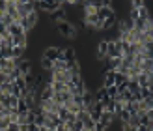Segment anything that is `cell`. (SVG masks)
Segmentation results:
<instances>
[{
	"label": "cell",
	"mask_w": 153,
	"mask_h": 131,
	"mask_svg": "<svg viewBox=\"0 0 153 131\" xmlns=\"http://www.w3.org/2000/svg\"><path fill=\"white\" fill-rule=\"evenodd\" d=\"M58 34L64 36V37H75L76 28L71 21H62V22H58Z\"/></svg>",
	"instance_id": "6da1fadb"
},
{
	"label": "cell",
	"mask_w": 153,
	"mask_h": 131,
	"mask_svg": "<svg viewBox=\"0 0 153 131\" xmlns=\"http://www.w3.org/2000/svg\"><path fill=\"white\" fill-rule=\"evenodd\" d=\"M37 4H39V10H43L49 15L56 13L58 10H62V2H37Z\"/></svg>",
	"instance_id": "7a4b0ae2"
},
{
	"label": "cell",
	"mask_w": 153,
	"mask_h": 131,
	"mask_svg": "<svg viewBox=\"0 0 153 131\" xmlns=\"http://www.w3.org/2000/svg\"><path fill=\"white\" fill-rule=\"evenodd\" d=\"M62 52H64V49H60V47H47L43 51V58H49L52 62H56V60L62 56Z\"/></svg>",
	"instance_id": "3957f363"
},
{
	"label": "cell",
	"mask_w": 153,
	"mask_h": 131,
	"mask_svg": "<svg viewBox=\"0 0 153 131\" xmlns=\"http://www.w3.org/2000/svg\"><path fill=\"white\" fill-rule=\"evenodd\" d=\"M106 56H108V41L99 40L97 41V60H106Z\"/></svg>",
	"instance_id": "277c9868"
},
{
	"label": "cell",
	"mask_w": 153,
	"mask_h": 131,
	"mask_svg": "<svg viewBox=\"0 0 153 131\" xmlns=\"http://www.w3.org/2000/svg\"><path fill=\"white\" fill-rule=\"evenodd\" d=\"M103 75H105V79H103V86L105 88L116 86V71H105L103 69Z\"/></svg>",
	"instance_id": "5b68a950"
},
{
	"label": "cell",
	"mask_w": 153,
	"mask_h": 131,
	"mask_svg": "<svg viewBox=\"0 0 153 131\" xmlns=\"http://www.w3.org/2000/svg\"><path fill=\"white\" fill-rule=\"evenodd\" d=\"M114 118H116V114H114V112H108V111H105V112H103V116H101V120H99V122H101V124H103L106 129H108V127L112 126Z\"/></svg>",
	"instance_id": "8992f818"
},
{
	"label": "cell",
	"mask_w": 153,
	"mask_h": 131,
	"mask_svg": "<svg viewBox=\"0 0 153 131\" xmlns=\"http://www.w3.org/2000/svg\"><path fill=\"white\" fill-rule=\"evenodd\" d=\"M114 15H116V11H114L112 7H101V10L97 11V17L101 19V21H106V19L114 17Z\"/></svg>",
	"instance_id": "52a82bcc"
},
{
	"label": "cell",
	"mask_w": 153,
	"mask_h": 131,
	"mask_svg": "<svg viewBox=\"0 0 153 131\" xmlns=\"http://www.w3.org/2000/svg\"><path fill=\"white\" fill-rule=\"evenodd\" d=\"M7 32H10V36H13V37H15V36H22V34H26L19 22H13V25L7 28Z\"/></svg>",
	"instance_id": "ba28073f"
},
{
	"label": "cell",
	"mask_w": 153,
	"mask_h": 131,
	"mask_svg": "<svg viewBox=\"0 0 153 131\" xmlns=\"http://www.w3.org/2000/svg\"><path fill=\"white\" fill-rule=\"evenodd\" d=\"M75 56H76V51L73 47H65L64 49V60L65 62H75Z\"/></svg>",
	"instance_id": "9c48e42d"
},
{
	"label": "cell",
	"mask_w": 153,
	"mask_h": 131,
	"mask_svg": "<svg viewBox=\"0 0 153 131\" xmlns=\"http://www.w3.org/2000/svg\"><path fill=\"white\" fill-rule=\"evenodd\" d=\"M41 69L47 71V73H52V71H54V62L49 60V58H41Z\"/></svg>",
	"instance_id": "30bf717a"
},
{
	"label": "cell",
	"mask_w": 153,
	"mask_h": 131,
	"mask_svg": "<svg viewBox=\"0 0 153 131\" xmlns=\"http://www.w3.org/2000/svg\"><path fill=\"white\" fill-rule=\"evenodd\" d=\"M19 69L22 71V75H28V73H32V64H30V60H22V62L19 64Z\"/></svg>",
	"instance_id": "8fae6325"
},
{
	"label": "cell",
	"mask_w": 153,
	"mask_h": 131,
	"mask_svg": "<svg viewBox=\"0 0 153 131\" xmlns=\"http://www.w3.org/2000/svg\"><path fill=\"white\" fill-rule=\"evenodd\" d=\"M52 90H54V94L69 92V90H67V84H64V82H58V81H54V82H52Z\"/></svg>",
	"instance_id": "7c38bea8"
},
{
	"label": "cell",
	"mask_w": 153,
	"mask_h": 131,
	"mask_svg": "<svg viewBox=\"0 0 153 131\" xmlns=\"http://www.w3.org/2000/svg\"><path fill=\"white\" fill-rule=\"evenodd\" d=\"M17 111H19L21 116H26V114H28L30 111H32V109L28 107V103L25 101V99H21V103H19V107H17Z\"/></svg>",
	"instance_id": "4fadbf2b"
},
{
	"label": "cell",
	"mask_w": 153,
	"mask_h": 131,
	"mask_svg": "<svg viewBox=\"0 0 153 131\" xmlns=\"http://www.w3.org/2000/svg\"><path fill=\"white\" fill-rule=\"evenodd\" d=\"M123 105L131 114H138V101H129V103H123Z\"/></svg>",
	"instance_id": "5bb4252c"
},
{
	"label": "cell",
	"mask_w": 153,
	"mask_h": 131,
	"mask_svg": "<svg viewBox=\"0 0 153 131\" xmlns=\"http://www.w3.org/2000/svg\"><path fill=\"white\" fill-rule=\"evenodd\" d=\"M25 51H26V49H22V47H13V49H11V55H13V58L22 60V56H25Z\"/></svg>",
	"instance_id": "9a60e30c"
},
{
	"label": "cell",
	"mask_w": 153,
	"mask_h": 131,
	"mask_svg": "<svg viewBox=\"0 0 153 131\" xmlns=\"http://www.w3.org/2000/svg\"><path fill=\"white\" fill-rule=\"evenodd\" d=\"M37 21H39V15H37V11H32V13L28 15V22H30V26H32V28H36Z\"/></svg>",
	"instance_id": "2e32d148"
},
{
	"label": "cell",
	"mask_w": 153,
	"mask_h": 131,
	"mask_svg": "<svg viewBox=\"0 0 153 131\" xmlns=\"http://www.w3.org/2000/svg\"><path fill=\"white\" fill-rule=\"evenodd\" d=\"M11 94H0V107H10Z\"/></svg>",
	"instance_id": "e0dca14e"
},
{
	"label": "cell",
	"mask_w": 153,
	"mask_h": 131,
	"mask_svg": "<svg viewBox=\"0 0 153 131\" xmlns=\"http://www.w3.org/2000/svg\"><path fill=\"white\" fill-rule=\"evenodd\" d=\"M13 82H2L0 84V94H11Z\"/></svg>",
	"instance_id": "ac0fdd59"
},
{
	"label": "cell",
	"mask_w": 153,
	"mask_h": 131,
	"mask_svg": "<svg viewBox=\"0 0 153 131\" xmlns=\"http://www.w3.org/2000/svg\"><path fill=\"white\" fill-rule=\"evenodd\" d=\"M127 90H131L133 94L136 96V94H140V84L136 82V81H131V82H129V86H127Z\"/></svg>",
	"instance_id": "d6986e66"
},
{
	"label": "cell",
	"mask_w": 153,
	"mask_h": 131,
	"mask_svg": "<svg viewBox=\"0 0 153 131\" xmlns=\"http://www.w3.org/2000/svg\"><path fill=\"white\" fill-rule=\"evenodd\" d=\"M121 96H123V103H129V101H134V94L131 90H125L121 92Z\"/></svg>",
	"instance_id": "ffe728a7"
},
{
	"label": "cell",
	"mask_w": 153,
	"mask_h": 131,
	"mask_svg": "<svg viewBox=\"0 0 153 131\" xmlns=\"http://www.w3.org/2000/svg\"><path fill=\"white\" fill-rule=\"evenodd\" d=\"M0 58H13V55H11V49H7V47H0Z\"/></svg>",
	"instance_id": "44dd1931"
},
{
	"label": "cell",
	"mask_w": 153,
	"mask_h": 131,
	"mask_svg": "<svg viewBox=\"0 0 153 131\" xmlns=\"http://www.w3.org/2000/svg\"><path fill=\"white\" fill-rule=\"evenodd\" d=\"M10 126H11V120L10 118H0V131H6Z\"/></svg>",
	"instance_id": "7402d4cb"
},
{
	"label": "cell",
	"mask_w": 153,
	"mask_h": 131,
	"mask_svg": "<svg viewBox=\"0 0 153 131\" xmlns=\"http://www.w3.org/2000/svg\"><path fill=\"white\" fill-rule=\"evenodd\" d=\"M84 129L94 131V129H95V122L91 120V118H86V120H84Z\"/></svg>",
	"instance_id": "603a6c76"
},
{
	"label": "cell",
	"mask_w": 153,
	"mask_h": 131,
	"mask_svg": "<svg viewBox=\"0 0 153 131\" xmlns=\"http://www.w3.org/2000/svg\"><path fill=\"white\" fill-rule=\"evenodd\" d=\"M45 122H47V116H43V114H37L36 116V126H45Z\"/></svg>",
	"instance_id": "cb8c5ba5"
},
{
	"label": "cell",
	"mask_w": 153,
	"mask_h": 131,
	"mask_svg": "<svg viewBox=\"0 0 153 131\" xmlns=\"http://www.w3.org/2000/svg\"><path fill=\"white\" fill-rule=\"evenodd\" d=\"M106 90H108V96H110L112 99H116V96L120 94V92H118V86H110V88H106Z\"/></svg>",
	"instance_id": "d4e9b609"
},
{
	"label": "cell",
	"mask_w": 153,
	"mask_h": 131,
	"mask_svg": "<svg viewBox=\"0 0 153 131\" xmlns=\"http://www.w3.org/2000/svg\"><path fill=\"white\" fill-rule=\"evenodd\" d=\"M138 127H133L131 124H121V131H136Z\"/></svg>",
	"instance_id": "484cf974"
},
{
	"label": "cell",
	"mask_w": 153,
	"mask_h": 131,
	"mask_svg": "<svg viewBox=\"0 0 153 131\" xmlns=\"http://www.w3.org/2000/svg\"><path fill=\"white\" fill-rule=\"evenodd\" d=\"M6 131H21V126H19V124H11Z\"/></svg>",
	"instance_id": "4316f807"
},
{
	"label": "cell",
	"mask_w": 153,
	"mask_h": 131,
	"mask_svg": "<svg viewBox=\"0 0 153 131\" xmlns=\"http://www.w3.org/2000/svg\"><path fill=\"white\" fill-rule=\"evenodd\" d=\"M94 131H106V127L101 124V122H97V124H95V129Z\"/></svg>",
	"instance_id": "83f0119b"
},
{
	"label": "cell",
	"mask_w": 153,
	"mask_h": 131,
	"mask_svg": "<svg viewBox=\"0 0 153 131\" xmlns=\"http://www.w3.org/2000/svg\"><path fill=\"white\" fill-rule=\"evenodd\" d=\"M146 116L153 122V109H148V111H146Z\"/></svg>",
	"instance_id": "f1b7e54d"
},
{
	"label": "cell",
	"mask_w": 153,
	"mask_h": 131,
	"mask_svg": "<svg viewBox=\"0 0 153 131\" xmlns=\"http://www.w3.org/2000/svg\"><path fill=\"white\" fill-rule=\"evenodd\" d=\"M136 131H149V127L148 126H138V129H136Z\"/></svg>",
	"instance_id": "f546056e"
},
{
	"label": "cell",
	"mask_w": 153,
	"mask_h": 131,
	"mask_svg": "<svg viewBox=\"0 0 153 131\" xmlns=\"http://www.w3.org/2000/svg\"><path fill=\"white\" fill-rule=\"evenodd\" d=\"M39 131H51V129H49L47 126H41V127H39Z\"/></svg>",
	"instance_id": "4dcf8cb0"
}]
</instances>
